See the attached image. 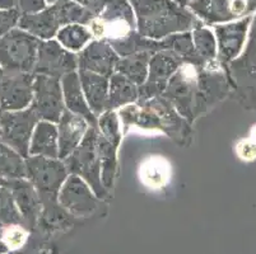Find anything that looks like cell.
<instances>
[{
    "instance_id": "obj_1",
    "label": "cell",
    "mask_w": 256,
    "mask_h": 254,
    "mask_svg": "<svg viewBox=\"0 0 256 254\" xmlns=\"http://www.w3.org/2000/svg\"><path fill=\"white\" fill-rule=\"evenodd\" d=\"M231 93V81L220 62L206 67L184 62L168 81L162 97L192 123Z\"/></svg>"
},
{
    "instance_id": "obj_2",
    "label": "cell",
    "mask_w": 256,
    "mask_h": 254,
    "mask_svg": "<svg viewBox=\"0 0 256 254\" xmlns=\"http://www.w3.org/2000/svg\"><path fill=\"white\" fill-rule=\"evenodd\" d=\"M116 112L124 126V132L132 126H136L143 130L162 131L180 146L190 144L192 123H188L162 95L143 103L129 104Z\"/></svg>"
},
{
    "instance_id": "obj_3",
    "label": "cell",
    "mask_w": 256,
    "mask_h": 254,
    "mask_svg": "<svg viewBox=\"0 0 256 254\" xmlns=\"http://www.w3.org/2000/svg\"><path fill=\"white\" fill-rule=\"evenodd\" d=\"M136 20V32L146 38L160 39L190 32L200 22L188 8L174 0H129Z\"/></svg>"
},
{
    "instance_id": "obj_4",
    "label": "cell",
    "mask_w": 256,
    "mask_h": 254,
    "mask_svg": "<svg viewBox=\"0 0 256 254\" xmlns=\"http://www.w3.org/2000/svg\"><path fill=\"white\" fill-rule=\"evenodd\" d=\"M26 178L36 188L41 201V213L48 219L62 218L66 211L58 201L60 188L69 173L64 162L45 157L26 158Z\"/></svg>"
},
{
    "instance_id": "obj_5",
    "label": "cell",
    "mask_w": 256,
    "mask_h": 254,
    "mask_svg": "<svg viewBox=\"0 0 256 254\" xmlns=\"http://www.w3.org/2000/svg\"><path fill=\"white\" fill-rule=\"evenodd\" d=\"M232 93L245 109H256V13L252 15L244 51L224 67Z\"/></svg>"
},
{
    "instance_id": "obj_6",
    "label": "cell",
    "mask_w": 256,
    "mask_h": 254,
    "mask_svg": "<svg viewBox=\"0 0 256 254\" xmlns=\"http://www.w3.org/2000/svg\"><path fill=\"white\" fill-rule=\"evenodd\" d=\"M93 39L108 45L128 38L136 32V20L129 0H108L101 13L87 24Z\"/></svg>"
},
{
    "instance_id": "obj_7",
    "label": "cell",
    "mask_w": 256,
    "mask_h": 254,
    "mask_svg": "<svg viewBox=\"0 0 256 254\" xmlns=\"http://www.w3.org/2000/svg\"><path fill=\"white\" fill-rule=\"evenodd\" d=\"M69 174L78 176L87 182L97 199L102 200L108 191L104 187L101 179V158L98 151V130L97 127L88 129L84 139L78 148L62 160Z\"/></svg>"
},
{
    "instance_id": "obj_8",
    "label": "cell",
    "mask_w": 256,
    "mask_h": 254,
    "mask_svg": "<svg viewBox=\"0 0 256 254\" xmlns=\"http://www.w3.org/2000/svg\"><path fill=\"white\" fill-rule=\"evenodd\" d=\"M40 39L16 27L0 37V67L4 71L34 74Z\"/></svg>"
},
{
    "instance_id": "obj_9",
    "label": "cell",
    "mask_w": 256,
    "mask_h": 254,
    "mask_svg": "<svg viewBox=\"0 0 256 254\" xmlns=\"http://www.w3.org/2000/svg\"><path fill=\"white\" fill-rule=\"evenodd\" d=\"M40 117L28 107L20 111H0V140L23 158L30 157V144Z\"/></svg>"
},
{
    "instance_id": "obj_10",
    "label": "cell",
    "mask_w": 256,
    "mask_h": 254,
    "mask_svg": "<svg viewBox=\"0 0 256 254\" xmlns=\"http://www.w3.org/2000/svg\"><path fill=\"white\" fill-rule=\"evenodd\" d=\"M188 8L206 25H217L251 17L256 0H192Z\"/></svg>"
},
{
    "instance_id": "obj_11",
    "label": "cell",
    "mask_w": 256,
    "mask_h": 254,
    "mask_svg": "<svg viewBox=\"0 0 256 254\" xmlns=\"http://www.w3.org/2000/svg\"><path fill=\"white\" fill-rule=\"evenodd\" d=\"M182 64L180 56L170 50L152 53L148 66V76L139 87V98L136 103H143L164 94L168 81Z\"/></svg>"
},
{
    "instance_id": "obj_12",
    "label": "cell",
    "mask_w": 256,
    "mask_h": 254,
    "mask_svg": "<svg viewBox=\"0 0 256 254\" xmlns=\"http://www.w3.org/2000/svg\"><path fill=\"white\" fill-rule=\"evenodd\" d=\"M73 71H78L76 53L62 47L56 39L40 41L34 69V75L62 79L64 75Z\"/></svg>"
},
{
    "instance_id": "obj_13",
    "label": "cell",
    "mask_w": 256,
    "mask_h": 254,
    "mask_svg": "<svg viewBox=\"0 0 256 254\" xmlns=\"http://www.w3.org/2000/svg\"><path fill=\"white\" fill-rule=\"evenodd\" d=\"M30 107L36 112L40 120L52 123L59 122L62 112L65 111L60 79L34 75V98Z\"/></svg>"
},
{
    "instance_id": "obj_14",
    "label": "cell",
    "mask_w": 256,
    "mask_h": 254,
    "mask_svg": "<svg viewBox=\"0 0 256 254\" xmlns=\"http://www.w3.org/2000/svg\"><path fill=\"white\" fill-rule=\"evenodd\" d=\"M251 20L252 15L214 25L213 32L217 41V60L222 67H226L230 62L236 60L244 51Z\"/></svg>"
},
{
    "instance_id": "obj_15",
    "label": "cell",
    "mask_w": 256,
    "mask_h": 254,
    "mask_svg": "<svg viewBox=\"0 0 256 254\" xmlns=\"http://www.w3.org/2000/svg\"><path fill=\"white\" fill-rule=\"evenodd\" d=\"M34 74L4 71L0 79V109L20 111L28 108L34 98Z\"/></svg>"
},
{
    "instance_id": "obj_16",
    "label": "cell",
    "mask_w": 256,
    "mask_h": 254,
    "mask_svg": "<svg viewBox=\"0 0 256 254\" xmlns=\"http://www.w3.org/2000/svg\"><path fill=\"white\" fill-rule=\"evenodd\" d=\"M58 201L62 209L76 216H86L96 210L98 199L80 177L69 174L60 188Z\"/></svg>"
},
{
    "instance_id": "obj_17",
    "label": "cell",
    "mask_w": 256,
    "mask_h": 254,
    "mask_svg": "<svg viewBox=\"0 0 256 254\" xmlns=\"http://www.w3.org/2000/svg\"><path fill=\"white\" fill-rule=\"evenodd\" d=\"M78 56V70H86L110 78L115 73L116 64L120 56L104 39L92 41L76 53Z\"/></svg>"
},
{
    "instance_id": "obj_18",
    "label": "cell",
    "mask_w": 256,
    "mask_h": 254,
    "mask_svg": "<svg viewBox=\"0 0 256 254\" xmlns=\"http://www.w3.org/2000/svg\"><path fill=\"white\" fill-rule=\"evenodd\" d=\"M0 185L4 186L13 196L22 215L23 225H26V228L34 227L38 216L41 215L42 206L34 185L27 178L0 179Z\"/></svg>"
},
{
    "instance_id": "obj_19",
    "label": "cell",
    "mask_w": 256,
    "mask_h": 254,
    "mask_svg": "<svg viewBox=\"0 0 256 254\" xmlns=\"http://www.w3.org/2000/svg\"><path fill=\"white\" fill-rule=\"evenodd\" d=\"M58 126V144H59V158L64 160L76 150L84 139L90 125L83 117L74 115L65 109L60 117Z\"/></svg>"
},
{
    "instance_id": "obj_20",
    "label": "cell",
    "mask_w": 256,
    "mask_h": 254,
    "mask_svg": "<svg viewBox=\"0 0 256 254\" xmlns=\"http://www.w3.org/2000/svg\"><path fill=\"white\" fill-rule=\"evenodd\" d=\"M62 27L59 15L54 5H48L38 13L20 15L18 22V28L34 36L40 41H48L56 37Z\"/></svg>"
},
{
    "instance_id": "obj_21",
    "label": "cell",
    "mask_w": 256,
    "mask_h": 254,
    "mask_svg": "<svg viewBox=\"0 0 256 254\" xmlns=\"http://www.w3.org/2000/svg\"><path fill=\"white\" fill-rule=\"evenodd\" d=\"M62 81V98H64L65 109L70 111L74 115H78L84 118L90 127H97L98 118L94 116L88 106L86 97L83 94L82 85L79 80L78 71H73L60 79Z\"/></svg>"
},
{
    "instance_id": "obj_22",
    "label": "cell",
    "mask_w": 256,
    "mask_h": 254,
    "mask_svg": "<svg viewBox=\"0 0 256 254\" xmlns=\"http://www.w3.org/2000/svg\"><path fill=\"white\" fill-rule=\"evenodd\" d=\"M78 75L86 101L90 111L98 118L106 111L107 107L108 78L86 70H78Z\"/></svg>"
},
{
    "instance_id": "obj_23",
    "label": "cell",
    "mask_w": 256,
    "mask_h": 254,
    "mask_svg": "<svg viewBox=\"0 0 256 254\" xmlns=\"http://www.w3.org/2000/svg\"><path fill=\"white\" fill-rule=\"evenodd\" d=\"M31 157H45L51 159H59V144H58L56 123L40 120L34 127V131L30 144Z\"/></svg>"
},
{
    "instance_id": "obj_24",
    "label": "cell",
    "mask_w": 256,
    "mask_h": 254,
    "mask_svg": "<svg viewBox=\"0 0 256 254\" xmlns=\"http://www.w3.org/2000/svg\"><path fill=\"white\" fill-rule=\"evenodd\" d=\"M139 98V87L118 73L108 78V98L106 111H118L129 104L136 103Z\"/></svg>"
},
{
    "instance_id": "obj_25",
    "label": "cell",
    "mask_w": 256,
    "mask_h": 254,
    "mask_svg": "<svg viewBox=\"0 0 256 254\" xmlns=\"http://www.w3.org/2000/svg\"><path fill=\"white\" fill-rule=\"evenodd\" d=\"M150 57H152L150 52H138L120 57L116 64L115 73L124 75L136 85L140 87L148 76Z\"/></svg>"
},
{
    "instance_id": "obj_26",
    "label": "cell",
    "mask_w": 256,
    "mask_h": 254,
    "mask_svg": "<svg viewBox=\"0 0 256 254\" xmlns=\"http://www.w3.org/2000/svg\"><path fill=\"white\" fill-rule=\"evenodd\" d=\"M192 43L199 57L206 62V66L218 62L217 60V41L212 29H209L203 22L195 25L192 29Z\"/></svg>"
},
{
    "instance_id": "obj_27",
    "label": "cell",
    "mask_w": 256,
    "mask_h": 254,
    "mask_svg": "<svg viewBox=\"0 0 256 254\" xmlns=\"http://www.w3.org/2000/svg\"><path fill=\"white\" fill-rule=\"evenodd\" d=\"M92 39V33L84 24L64 25L56 33V41L62 47L74 53L82 51Z\"/></svg>"
},
{
    "instance_id": "obj_28",
    "label": "cell",
    "mask_w": 256,
    "mask_h": 254,
    "mask_svg": "<svg viewBox=\"0 0 256 254\" xmlns=\"http://www.w3.org/2000/svg\"><path fill=\"white\" fill-rule=\"evenodd\" d=\"M98 151L101 158L102 185L107 191H110L114 186L118 169V148L108 143L98 132Z\"/></svg>"
},
{
    "instance_id": "obj_29",
    "label": "cell",
    "mask_w": 256,
    "mask_h": 254,
    "mask_svg": "<svg viewBox=\"0 0 256 254\" xmlns=\"http://www.w3.org/2000/svg\"><path fill=\"white\" fill-rule=\"evenodd\" d=\"M26 178L24 158L0 140V179Z\"/></svg>"
},
{
    "instance_id": "obj_30",
    "label": "cell",
    "mask_w": 256,
    "mask_h": 254,
    "mask_svg": "<svg viewBox=\"0 0 256 254\" xmlns=\"http://www.w3.org/2000/svg\"><path fill=\"white\" fill-rule=\"evenodd\" d=\"M97 130L104 139L118 148L122 139L120 127V118L116 111H104L97 121Z\"/></svg>"
},
{
    "instance_id": "obj_31",
    "label": "cell",
    "mask_w": 256,
    "mask_h": 254,
    "mask_svg": "<svg viewBox=\"0 0 256 254\" xmlns=\"http://www.w3.org/2000/svg\"><path fill=\"white\" fill-rule=\"evenodd\" d=\"M23 225V219L16 205L13 196L4 186L0 185V225Z\"/></svg>"
},
{
    "instance_id": "obj_32",
    "label": "cell",
    "mask_w": 256,
    "mask_h": 254,
    "mask_svg": "<svg viewBox=\"0 0 256 254\" xmlns=\"http://www.w3.org/2000/svg\"><path fill=\"white\" fill-rule=\"evenodd\" d=\"M28 239V230L24 225L14 224L6 225L2 229L0 242L6 247L8 251H18L22 248Z\"/></svg>"
},
{
    "instance_id": "obj_33",
    "label": "cell",
    "mask_w": 256,
    "mask_h": 254,
    "mask_svg": "<svg viewBox=\"0 0 256 254\" xmlns=\"http://www.w3.org/2000/svg\"><path fill=\"white\" fill-rule=\"evenodd\" d=\"M166 168L160 160H150L144 167L143 178L150 187H158L166 182Z\"/></svg>"
},
{
    "instance_id": "obj_34",
    "label": "cell",
    "mask_w": 256,
    "mask_h": 254,
    "mask_svg": "<svg viewBox=\"0 0 256 254\" xmlns=\"http://www.w3.org/2000/svg\"><path fill=\"white\" fill-rule=\"evenodd\" d=\"M20 14L16 8L0 10V37L18 27Z\"/></svg>"
},
{
    "instance_id": "obj_35",
    "label": "cell",
    "mask_w": 256,
    "mask_h": 254,
    "mask_svg": "<svg viewBox=\"0 0 256 254\" xmlns=\"http://www.w3.org/2000/svg\"><path fill=\"white\" fill-rule=\"evenodd\" d=\"M45 0H16V9L20 15L24 14H34L48 8Z\"/></svg>"
},
{
    "instance_id": "obj_36",
    "label": "cell",
    "mask_w": 256,
    "mask_h": 254,
    "mask_svg": "<svg viewBox=\"0 0 256 254\" xmlns=\"http://www.w3.org/2000/svg\"><path fill=\"white\" fill-rule=\"evenodd\" d=\"M237 155L242 160L256 159V140H242L237 145Z\"/></svg>"
},
{
    "instance_id": "obj_37",
    "label": "cell",
    "mask_w": 256,
    "mask_h": 254,
    "mask_svg": "<svg viewBox=\"0 0 256 254\" xmlns=\"http://www.w3.org/2000/svg\"><path fill=\"white\" fill-rule=\"evenodd\" d=\"M74 1L78 3L79 5H82L84 9H87L88 11H90L96 17L101 13V10L108 0H74Z\"/></svg>"
},
{
    "instance_id": "obj_38",
    "label": "cell",
    "mask_w": 256,
    "mask_h": 254,
    "mask_svg": "<svg viewBox=\"0 0 256 254\" xmlns=\"http://www.w3.org/2000/svg\"><path fill=\"white\" fill-rule=\"evenodd\" d=\"M16 8V0H0V10Z\"/></svg>"
},
{
    "instance_id": "obj_39",
    "label": "cell",
    "mask_w": 256,
    "mask_h": 254,
    "mask_svg": "<svg viewBox=\"0 0 256 254\" xmlns=\"http://www.w3.org/2000/svg\"><path fill=\"white\" fill-rule=\"evenodd\" d=\"M174 3H178V5H181V6H185V8H186V6H188V4L192 3V0H174Z\"/></svg>"
},
{
    "instance_id": "obj_40",
    "label": "cell",
    "mask_w": 256,
    "mask_h": 254,
    "mask_svg": "<svg viewBox=\"0 0 256 254\" xmlns=\"http://www.w3.org/2000/svg\"><path fill=\"white\" fill-rule=\"evenodd\" d=\"M46 3H48V5H51V4H55V3H58V1H59V0H45Z\"/></svg>"
},
{
    "instance_id": "obj_41",
    "label": "cell",
    "mask_w": 256,
    "mask_h": 254,
    "mask_svg": "<svg viewBox=\"0 0 256 254\" xmlns=\"http://www.w3.org/2000/svg\"><path fill=\"white\" fill-rule=\"evenodd\" d=\"M3 75H4V70L2 69V67H0V79L3 78Z\"/></svg>"
},
{
    "instance_id": "obj_42",
    "label": "cell",
    "mask_w": 256,
    "mask_h": 254,
    "mask_svg": "<svg viewBox=\"0 0 256 254\" xmlns=\"http://www.w3.org/2000/svg\"><path fill=\"white\" fill-rule=\"evenodd\" d=\"M0 235H2V229H0Z\"/></svg>"
},
{
    "instance_id": "obj_43",
    "label": "cell",
    "mask_w": 256,
    "mask_h": 254,
    "mask_svg": "<svg viewBox=\"0 0 256 254\" xmlns=\"http://www.w3.org/2000/svg\"><path fill=\"white\" fill-rule=\"evenodd\" d=\"M0 111H2V109H0Z\"/></svg>"
}]
</instances>
